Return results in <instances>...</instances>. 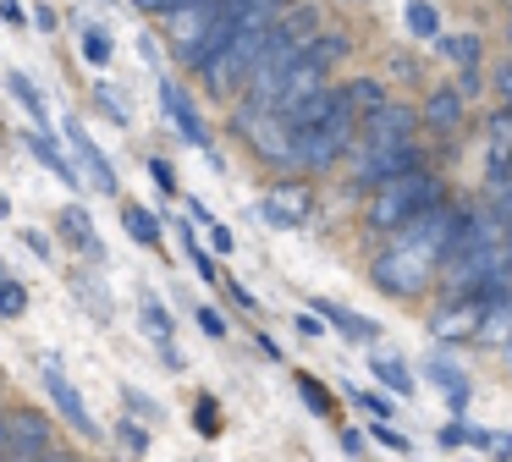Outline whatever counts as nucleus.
Here are the masks:
<instances>
[{
  "label": "nucleus",
  "instance_id": "1",
  "mask_svg": "<svg viewBox=\"0 0 512 462\" xmlns=\"http://www.w3.org/2000/svg\"><path fill=\"white\" fill-rule=\"evenodd\" d=\"M441 198V182H435L424 165H408V171L386 176V182L369 187V226L375 231H397L408 215H419L424 204Z\"/></svg>",
  "mask_w": 512,
  "mask_h": 462
},
{
  "label": "nucleus",
  "instance_id": "2",
  "mask_svg": "<svg viewBox=\"0 0 512 462\" xmlns=\"http://www.w3.org/2000/svg\"><path fill=\"white\" fill-rule=\"evenodd\" d=\"M375 286L386 297H419V292H430V281L441 275V259H435L430 248H419V242H397L391 237V248L375 259Z\"/></svg>",
  "mask_w": 512,
  "mask_h": 462
},
{
  "label": "nucleus",
  "instance_id": "3",
  "mask_svg": "<svg viewBox=\"0 0 512 462\" xmlns=\"http://www.w3.org/2000/svg\"><path fill=\"white\" fill-rule=\"evenodd\" d=\"M353 132H358V116L347 110V99H342L325 121L292 132V138H298V165L303 171H325V165H336L347 154V143H353Z\"/></svg>",
  "mask_w": 512,
  "mask_h": 462
},
{
  "label": "nucleus",
  "instance_id": "4",
  "mask_svg": "<svg viewBox=\"0 0 512 462\" xmlns=\"http://www.w3.org/2000/svg\"><path fill=\"white\" fill-rule=\"evenodd\" d=\"M232 127L248 138V149L254 154H265L270 165H298V138H292V127L276 116V110H265V105H243L232 116Z\"/></svg>",
  "mask_w": 512,
  "mask_h": 462
},
{
  "label": "nucleus",
  "instance_id": "5",
  "mask_svg": "<svg viewBox=\"0 0 512 462\" xmlns=\"http://www.w3.org/2000/svg\"><path fill=\"white\" fill-rule=\"evenodd\" d=\"M347 154H353V182H358V187H375V182H386V176H397V171H408V165H419V149H413V138L386 143V138H358V132H353Z\"/></svg>",
  "mask_w": 512,
  "mask_h": 462
},
{
  "label": "nucleus",
  "instance_id": "6",
  "mask_svg": "<svg viewBox=\"0 0 512 462\" xmlns=\"http://www.w3.org/2000/svg\"><path fill=\"white\" fill-rule=\"evenodd\" d=\"M215 17H221V6H215V0H177V6L160 17V22H166V39H171V50H177L182 66L199 61V50H204V39H210Z\"/></svg>",
  "mask_w": 512,
  "mask_h": 462
},
{
  "label": "nucleus",
  "instance_id": "7",
  "mask_svg": "<svg viewBox=\"0 0 512 462\" xmlns=\"http://www.w3.org/2000/svg\"><path fill=\"white\" fill-rule=\"evenodd\" d=\"M479 319H485V297L452 292V303L430 314V336L435 341H479Z\"/></svg>",
  "mask_w": 512,
  "mask_h": 462
},
{
  "label": "nucleus",
  "instance_id": "8",
  "mask_svg": "<svg viewBox=\"0 0 512 462\" xmlns=\"http://www.w3.org/2000/svg\"><path fill=\"white\" fill-rule=\"evenodd\" d=\"M309 209H314L309 182H276L265 198H259V215H265V226H276V231H298L303 220H309Z\"/></svg>",
  "mask_w": 512,
  "mask_h": 462
},
{
  "label": "nucleus",
  "instance_id": "9",
  "mask_svg": "<svg viewBox=\"0 0 512 462\" xmlns=\"http://www.w3.org/2000/svg\"><path fill=\"white\" fill-rule=\"evenodd\" d=\"M6 457H23V462L50 457V424H45V413H34V407L6 413Z\"/></svg>",
  "mask_w": 512,
  "mask_h": 462
},
{
  "label": "nucleus",
  "instance_id": "10",
  "mask_svg": "<svg viewBox=\"0 0 512 462\" xmlns=\"http://www.w3.org/2000/svg\"><path fill=\"white\" fill-rule=\"evenodd\" d=\"M39 380H45V391H50V402L61 407V418H67L72 429H83V440H100V424L89 418V407H83V396H78V385L61 374V363L56 358H45V369H39Z\"/></svg>",
  "mask_w": 512,
  "mask_h": 462
},
{
  "label": "nucleus",
  "instance_id": "11",
  "mask_svg": "<svg viewBox=\"0 0 512 462\" xmlns=\"http://www.w3.org/2000/svg\"><path fill=\"white\" fill-rule=\"evenodd\" d=\"M160 110H166V121L193 143V149H210V127H204V116L193 110V99L182 94L177 83H160Z\"/></svg>",
  "mask_w": 512,
  "mask_h": 462
},
{
  "label": "nucleus",
  "instance_id": "12",
  "mask_svg": "<svg viewBox=\"0 0 512 462\" xmlns=\"http://www.w3.org/2000/svg\"><path fill=\"white\" fill-rule=\"evenodd\" d=\"M67 143H72V154H78V171H89V187L94 193H116V171H111V160L100 154V143L83 132V121H67Z\"/></svg>",
  "mask_w": 512,
  "mask_h": 462
},
{
  "label": "nucleus",
  "instance_id": "13",
  "mask_svg": "<svg viewBox=\"0 0 512 462\" xmlns=\"http://www.w3.org/2000/svg\"><path fill=\"white\" fill-rule=\"evenodd\" d=\"M413 127H419V116H413L408 105H397V99H380V105L369 110L364 121H358V138H386V143H397V138H413Z\"/></svg>",
  "mask_w": 512,
  "mask_h": 462
},
{
  "label": "nucleus",
  "instance_id": "14",
  "mask_svg": "<svg viewBox=\"0 0 512 462\" xmlns=\"http://www.w3.org/2000/svg\"><path fill=\"white\" fill-rule=\"evenodd\" d=\"M485 138H490V143H485V154H490V165H485V182H490V187H507V165H512V105L490 116Z\"/></svg>",
  "mask_w": 512,
  "mask_h": 462
},
{
  "label": "nucleus",
  "instance_id": "15",
  "mask_svg": "<svg viewBox=\"0 0 512 462\" xmlns=\"http://www.w3.org/2000/svg\"><path fill=\"white\" fill-rule=\"evenodd\" d=\"M56 226H61V237H67L78 253H89L94 264L105 259V242H100V231H94V215H89L83 204H67V209L56 215Z\"/></svg>",
  "mask_w": 512,
  "mask_h": 462
},
{
  "label": "nucleus",
  "instance_id": "16",
  "mask_svg": "<svg viewBox=\"0 0 512 462\" xmlns=\"http://www.w3.org/2000/svg\"><path fill=\"white\" fill-rule=\"evenodd\" d=\"M424 374H430V380L446 391L452 413H463V407H468V374L457 369V363H446V358H430V363H424Z\"/></svg>",
  "mask_w": 512,
  "mask_h": 462
},
{
  "label": "nucleus",
  "instance_id": "17",
  "mask_svg": "<svg viewBox=\"0 0 512 462\" xmlns=\"http://www.w3.org/2000/svg\"><path fill=\"white\" fill-rule=\"evenodd\" d=\"M28 154H34L39 165H50V171H56L61 182H78V165H72L67 154L56 149V138H50L45 127H34V132H28Z\"/></svg>",
  "mask_w": 512,
  "mask_h": 462
},
{
  "label": "nucleus",
  "instance_id": "18",
  "mask_svg": "<svg viewBox=\"0 0 512 462\" xmlns=\"http://www.w3.org/2000/svg\"><path fill=\"white\" fill-rule=\"evenodd\" d=\"M314 314H325V325L342 330L347 341H375V336H380V330L369 325V319H358L353 308H342V303H314Z\"/></svg>",
  "mask_w": 512,
  "mask_h": 462
},
{
  "label": "nucleus",
  "instance_id": "19",
  "mask_svg": "<svg viewBox=\"0 0 512 462\" xmlns=\"http://www.w3.org/2000/svg\"><path fill=\"white\" fill-rule=\"evenodd\" d=\"M424 121H430L435 132H452L457 121H463V94H457V88H435L430 105H424Z\"/></svg>",
  "mask_w": 512,
  "mask_h": 462
},
{
  "label": "nucleus",
  "instance_id": "20",
  "mask_svg": "<svg viewBox=\"0 0 512 462\" xmlns=\"http://www.w3.org/2000/svg\"><path fill=\"white\" fill-rule=\"evenodd\" d=\"M72 292H78V303H89V314L100 319V325H111V314H116V303H111V292H105L100 281H94L89 270H72Z\"/></svg>",
  "mask_w": 512,
  "mask_h": 462
},
{
  "label": "nucleus",
  "instance_id": "21",
  "mask_svg": "<svg viewBox=\"0 0 512 462\" xmlns=\"http://www.w3.org/2000/svg\"><path fill=\"white\" fill-rule=\"evenodd\" d=\"M369 369H375V380L386 385V391L413 396V374H408V363H397L391 352H375V358H369Z\"/></svg>",
  "mask_w": 512,
  "mask_h": 462
},
{
  "label": "nucleus",
  "instance_id": "22",
  "mask_svg": "<svg viewBox=\"0 0 512 462\" xmlns=\"http://www.w3.org/2000/svg\"><path fill=\"white\" fill-rule=\"evenodd\" d=\"M122 226L133 231V242H144V248H160V220L149 215L144 204H122Z\"/></svg>",
  "mask_w": 512,
  "mask_h": 462
},
{
  "label": "nucleus",
  "instance_id": "23",
  "mask_svg": "<svg viewBox=\"0 0 512 462\" xmlns=\"http://www.w3.org/2000/svg\"><path fill=\"white\" fill-rule=\"evenodd\" d=\"M342 99H347V110H353V116L364 121L369 110H375L380 99H386V88H380L375 77H358V83H347V88H342Z\"/></svg>",
  "mask_w": 512,
  "mask_h": 462
},
{
  "label": "nucleus",
  "instance_id": "24",
  "mask_svg": "<svg viewBox=\"0 0 512 462\" xmlns=\"http://www.w3.org/2000/svg\"><path fill=\"white\" fill-rule=\"evenodd\" d=\"M6 83H12L17 105H23L28 116H34L39 127H45V121H50V105H45V94H39V88H34V77H28V72H12V77H6Z\"/></svg>",
  "mask_w": 512,
  "mask_h": 462
},
{
  "label": "nucleus",
  "instance_id": "25",
  "mask_svg": "<svg viewBox=\"0 0 512 462\" xmlns=\"http://www.w3.org/2000/svg\"><path fill=\"white\" fill-rule=\"evenodd\" d=\"M402 17H408L413 39H441V11H435L430 0H408V11H402Z\"/></svg>",
  "mask_w": 512,
  "mask_h": 462
},
{
  "label": "nucleus",
  "instance_id": "26",
  "mask_svg": "<svg viewBox=\"0 0 512 462\" xmlns=\"http://www.w3.org/2000/svg\"><path fill=\"white\" fill-rule=\"evenodd\" d=\"M138 303H144V314H138V319H144L149 336H155V341H171V314H166V303H160L155 292H144Z\"/></svg>",
  "mask_w": 512,
  "mask_h": 462
},
{
  "label": "nucleus",
  "instance_id": "27",
  "mask_svg": "<svg viewBox=\"0 0 512 462\" xmlns=\"http://www.w3.org/2000/svg\"><path fill=\"white\" fill-rule=\"evenodd\" d=\"M116 440H122L127 457H149V429H144V418H122V424H116Z\"/></svg>",
  "mask_w": 512,
  "mask_h": 462
},
{
  "label": "nucleus",
  "instance_id": "28",
  "mask_svg": "<svg viewBox=\"0 0 512 462\" xmlns=\"http://www.w3.org/2000/svg\"><path fill=\"white\" fill-rule=\"evenodd\" d=\"M435 44H441L446 61H457V66H479V39H474V33H457V39H435Z\"/></svg>",
  "mask_w": 512,
  "mask_h": 462
},
{
  "label": "nucleus",
  "instance_id": "29",
  "mask_svg": "<svg viewBox=\"0 0 512 462\" xmlns=\"http://www.w3.org/2000/svg\"><path fill=\"white\" fill-rule=\"evenodd\" d=\"M468 446L485 457H512V435H501V429H468Z\"/></svg>",
  "mask_w": 512,
  "mask_h": 462
},
{
  "label": "nucleus",
  "instance_id": "30",
  "mask_svg": "<svg viewBox=\"0 0 512 462\" xmlns=\"http://www.w3.org/2000/svg\"><path fill=\"white\" fill-rule=\"evenodd\" d=\"M111 33H105V28H83V61H89V66H111Z\"/></svg>",
  "mask_w": 512,
  "mask_h": 462
},
{
  "label": "nucleus",
  "instance_id": "31",
  "mask_svg": "<svg viewBox=\"0 0 512 462\" xmlns=\"http://www.w3.org/2000/svg\"><path fill=\"white\" fill-rule=\"evenodd\" d=\"M23 314H28V286L0 275V319H23Z\"/></svg>",
  "mask_w": 512,
  "mask_h": 462
},
{
  "label": "nucleus",
  "instance_id": "32",
  "mask_svg": "<svg viewBox=\"0 0 512 462\" xmlns=\"http://www.w3.org/2000/svg\"><path fill=\"white\" fill-rule=\"evenodd\" d=\"M298 396H303V402H309L314 407V413H331V391H325V385L320 380H314V374H298Z\"/></svg>",
  "mask_w": 512,
  "mask_h": 462
},
{
  "label": "nucleus",
  "instance_id": "33",
  "mask_svg": "<svg viewBox=\"0 0 512 462\" xmlns=\"http://www.w3.org/2000/svg\"><path fill=\"white\" fill-rule=\"evenodd\" d=\"M94 105H100L105 116L116 121V127H127V105L116 99V88H111V83H94Z\"/></svg>",
  "mask_w": 512,
  "mask_h": 462
},
{
  "label": "nucleus",
  "instance_id": "34",
  "mask_svg": "<svg viewBox=\"0 0 512 462\" xmlns=\"http://www.w3.org/2000/svg\"><path fill=\"white\" fill-rule=\"evenodd\" d=\"M122 402H127V413H133V418H144V424H155V418H160V407H155V396H144V391H133V385H127V391H122Z\"/></svg>",
  "mask_w": 512,
  "mask_h": 462
},
{
  "label": "nucleus",
  "instance_id": "35",
  "mask_svg": "<svg viewBox=\"0 0 512 462\" xmlns=\"http://www.w3.org/2000/svg\"><path fill=\"white\" fill-rule=\"evenodd\" d=\"M193 424H199V435H215V429H221V413H215V396H199V407H193Z\"/></svg>",
  "mask_w": 512,
  "mask_h": 462
},
{
  "label": "nucleus",
  "instance_id": "36",
  "mask_svg": "<svg viewBox=\"0 0 512 462\" xmlns=\"http://www.w3.org/2000/svg\"><path fill=\"white\" fill-rule=\"evenodd\" d=\"M182 242H188V259H193V270H199L204 281H215V275H221V270H215V259H210V253L199 248V242H193V231H182Z\"/></svg>",
  "mask_w": 512,
  "mask_h": 462
},
{
  "label": "nucleus",
  "instance_id": "37",
  "mask_svg": "<svg viewBox=\"0 0 512 462\" xmlns=\"http://www.w3.org/2000/svg\"><path fill=\"white\" fill-rule=\"evenodd\" d=\"M375 440H380L386 451H397V457H408V451H413V440H408V435H397L391 424H375Z\"/></svg>",
  "mask_w": 512,
  "mask_h": 462
},
{
  "label": "nucleus",
  "instance_id": "38",
  "mask_svg": "<svg viewBox=\"0 0 512 462\" xmlns=\"http://www.w3.org/2000/svg\"><path fill=\"white\" fill-rule=\"evenodd\" d=\"M149 176H155V187H160V193H177V171H171V165L166 160H149Z\"/></svg>",
  "mask_w": 512,
  "mask_h": 462
},
{
  "label": "nucleus",
  "instance_id": "39",
  "mask_svg": "<svg viewBox=\"0 0 512 462\" xmlns=\"http://www.w3.org/2000/svg\"><path fill=\"white\" fill-rule=\"evenodd\" d=\"M160 363H166V369L177 374V369H188V352H182L177 341H160Z\"/></svg>",
  "mask_w": 512,
  "mask_h": 462
},
{
  "label": "nucleus",
  "instance_id": "40",
  "mask_svg": "<svg viewBox=\"0 0 512 462\" xmlns=\"http://www.w3.org/2000/svg\"><path fill=\"white\" fill-rule=\"evenodd\" d=\"M199 330H204V336H215V341H221V336H226V319L215 314V308H199Z\"/></svg>",
  "mask_w": 512,
  "mask_h": 462
},
{
  "label": "nucleus",
  "instance_id": "41",
  "mask_svg": "<svg viewBox=\"0 0 512 462\" xmlns=\"http://www.w3.org/2000/svg\"><path fill=\"white\" fill-rule=\"evenodd\" d=\"M353 402H364V407H369V413H375V418H386V413H391V402H386V396H380V391H353Z\"/></svg>",
  "mask_w": 512,
  "mask_h": 462
},
{
  "label": "nucleus",
  "instance_id": "42",
  "mask_svg": "<svg viewBox=\"0 0 512 462\" xmlns=\"http://www.w3.org/2000/svg\"><path fill=\"white\" fill-rule=\"evenodd\" d=\"M204 231H210V242H215V253H232V248H237V242H232V231H226V226H221V220H210V226H204Z\"/></svg>",
  "mask_w": 512,
  "mask_h": 462
},
{
  "label": "nucleus",
  "instance_id": "43",
  "mask_svg": "<svg viewBox=\"0 0 512 462\" xmlns=\"http://www.w3.org/2000/svg\"><path fill=\"white\" fill-rule=\"evenodd\" d=\"M463 440H468V429H463V424H446V429H441V446H446V451H457Z\"/></svg>",
  "mask_w": 512,
  "mask_h": 462
},
{
  "label": "nucleus",
  "instance_id": "44",
  "mask_svg": "<svg viewBox=\"0 0 512 462\" xmlns=\"http://www.w3.org/2000/svg\"><path fill=\"white\" fill-rule=\"evenodd\" d=\"M138 11H144V17H166L171 6H177V0H133Z\"/></svg>",
  "mask_w": 512,
  "mask_h": 462
},
{
  "label": "nucleus",
  "instance_id": "45",
  "mask_svg": "<svg viewBox=\"0 0 512 462\" xmlns=\"http://www.w3.org/2000/svg\"><path fill=\"white\" fill-rule=\"evenodd\" d=\"M342 451L347 457H364V435H358V429H342Z\"/></svg>",
  "mask_w": 512,
  "mask_h": 462
},
{
  "label": "nucleus",
  "instance_id": "46",
  "mask_svg": "<svg viewBox=\"0 0 512 462\" xmlns=\"http://www.w3.org/2000/svg\"><path fill=\"white\" fill-rule=\"evenodd\" d=\"M0 17L12 22V28H23V6H17V0H0Z\"/></svg>",
  "mask_w": 512,
  "mask_h": 462
},
{
  "label": "nucleus",
  "instance_id": "47",
  "mask_svg": "<svg viewBox=\"0 0 512 462\" xmlns=\"http://www.w3.org/2000/svg\"><path fill=\"white\" fill-rule=\"evenodd\" d=\"M496 88H501V99H507V105H512V61L501 66V72H496Z\"/></svg>",
  "mask_w": 512,
  "mask_h": 462
},
{
  "label": "nucleus",
  "instance_id": "48",
  "mask_svg": "<svg viewBox=\"0 0 512 462\" xmlns=\"http://www.w3.org/2000/svg\"><path fill=\"white\" fill-rule=\"evenodd\" d=\"M23 242H28V248H34V253H39V259H45V253H50V242L39 237V231H23Z\"/></svg>",
  "mask_w": 512,
  "mask_h": 462
},
{
  "label": "nucleus",
  "instance_id": "49",
  "mask_svg": "<svg viewBox=\"0 0 512 462\" xmlns=\"http://www.w3.org/2000/svg\"><path fill=\"white\" fill-rule=\"evenodd\" d=\"M0 220H12V198L0 193Z\"/></svg>",
  "mask_w": 512,
  "mask_h": 462
},
{
  "label": "nucleus",
  "instance_id": "50",
  "mask_svg": "<svg viewBox=\"0 0 512 462\" xmlns=\"http://www.w3.org/2000/svg\"><path fill=\"white\" fill-rule=\"evenodd\" d=\"M0 457H6V418H0Z\"/></svg>",
  "mask_w": 512,
  "mask_h": 462
},
{
  "label": "nucleus",
  "instance_id": "51",
  "mask_svg": "<svg viewBox=\"0 0 512 462\" xmlns=\"http://www.w3.org/2000/svg\"><path fill=\"white\" fill-rule=\"evenodd\" d=\"M105 6H116V0H105Z\"/></svg>",
  "mask_w": 512,
  "mask_h": 462
}]
</instances>
